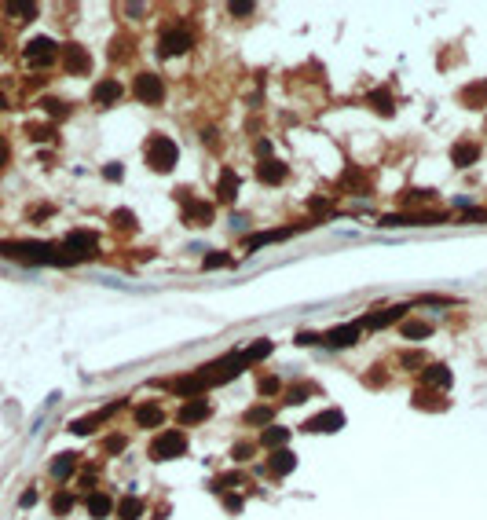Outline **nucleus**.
Instances as JSON below:
<instances>
[{
  "mask_svg": "<svg viewBox=\"0 0 487 520\" xmlns=\"http://www.w3.org/2000/svg\"><path fill=\"white\" fill-rule=\"evenodd\" d=\"M0 257L23 260V264H55V268L81 264L66 246H51V242H0Z\"/></svg>",
  "mask_w": 487,
  "mask_h": 520,
  "instance_id": "1",
  "label": "nucleus"
},
{
  "mask_svg": "<svg viewBox=\"0 0 487 520\" xmlns=\"http://www.w3.org/2000/svg\"><path fill=\"white\" fill-rule=\"evenodd\" d=\"M242 370H246V359H242V352H227V356L213 359V363H205L198 374H202L205 388H213V385H227V381H235Z\"/></svg>",
  "mask_w": 487,
  "mask_h": 520,
  "instance_id": "2",
  "label": "nucleus"
},
{
  "mask_svg": "<svg viewBox=\"0 0 487 520\" xmlns=\"http://www.w3.org/2000/svg\"><path fill=\"white\" fill-rule=\"evenodd\" d=\"M179 162V147L168 140V136L154 132L151 140H147V165L154 169V173H173Z\"/></svg>",
  "mask_w": 487,
  "mask_h": 520,
  "instance_id": "3",
  "label": "nucleus"
},
{
  "mask_svg": "<svg viewBox=\"0 0 487 520\" xmlns=\"http://www.w3.org/2000/svg\"><path fill=\"white\" fill-rule=\"evenodd\" d=\"M187 454V432L184 429H165L151 440V458L154 462H173Z\"/></svg>",
  "mask_w": 487,
  "mask_h": 520,
  "instance_id": "4",
  "label": "nucleus"
},
{
  "mask_svg": "<svg viewBox=\"0 0 487 520\" xmlns=\"http://www.w3.org/2000/svg\"><path fill=\"white\" fill-rule=\"evenodd\" d=\"M62 55V48L55 45L51 37H34L29 45L23 48V59H26V66H34V70H45V66H51Z\"/></svg>",
  "mask_w": 487,
  "mask_h": 520,
  "instance_id": "5",
  "label": "nucleus"
},
{
  "mask_svg": "<svg viewBox=\"0 0 487 520\" xmlns=\"http://www.w3.org/2000/svg\"><path fill=\"white\" fill-rule=\"evenodd\" d=\"M179 201H184V224L187 227H209L216 216V209L202 198H190L187 190H179Z\"/></svg>",
  "mask_w": 487,
  "mask_h": 520,
  "instance_id": "6",
  "label": "nucleus"
},
{
  "mask_svg": "<svg viewBox=\"0 0 487 520\" xmlns=\"http://www.w3.org/2000/svg\"><path fill=\"white\" fill-rule=\"evenodd\" d=\"M132 95H136L140 103H147V107H158V103L165 99V81L158 77V73H136Z\"/></svg>",
  "mask_w": 487,
  "mask_h": 520,
  "instance_id": "7",
  "label": "nucleus"
},
{
  "mask_svg": "<svg viewBox=\"0 0 487 520\" xmlns=\"http://www.w3.org/2000/svg\"><path fill=\"white\" fill-rule=\"evenodd\" d=\"M187 48H195V34H190L187 26H168L162 40H158V55H184Z\"/></svg>",
  "mask_w": 487,
  "mask_h": 520,
  "instance_id": "8",
  "label": "nucleus"
},
{
  "mask_svg": "<svg viewBox=\"0 0 487 520\" xmlns=\"http://www.w3.org/2000/svg\"><path fill=\"white\" fill-rule=\"evenodd\" d=\"M407 312H410L407 304H388V308L370 312V315H363V319H355V323H359V330H385V326H392V323H403Z\"/></svg>",
  "mask_w": 487,
  "mask_h": 520,
  "instance_id": "9",
  "label": "nucleus"
},
{
  "mask_svg": "<svg viewBox=\"0 0 487 520\" xmlns=\"http://www.w3.org/2000/svg\"><path fill=\"white\" fill-rule=\"evenodd\" d=\"M447 213H429V209H421V213H392V216H381V227H421V224H443Z\"/></svg>",
  "mask_w": 487,
  "mask_h": 520,
  "instance_id": "10",
  "label": "nucleus"
},
{
  "mask_svg": "<svg viewBox=\"0 0 487 520\" xmlns=\"http://www.w3.org/2000/svg\"><path fill=\"white\" fill-rule=\"evenodd\" d=\"M62 246H66V249H70L77 260H92L95 253H99V238H95L92 231H70Z\"/></svg>",
  "mask_w": 487,
  "mask_h": 520,
  "instance_id": "11",
  "label": "nucleus"
},
{
  "mask_svg": "<svg viewBox=\"0 0 487 520\" xmlns=\"http://www.w3.org/2000/svg\"><path fill=\"white\" fill-rule=\"evenodd\" d=\"M337 429H345V410H337V407L319 410L304 421V432H337Z\"/></svg>",
  "mask_w": 487,
  "mask_h": 520,
  "instance_id": "12",
  "label": "nucleus"
},
{
  "mask_svg": "<svg viewBox=\"0 0 487 520\" xmlns=\"http://www.w3.org/2000/svg\"><path fill=\"white\" fill-rule=\"evenodd\" d=\"M118 407H121V403H110V407L95 410V414H88V418H73V421H70V432H73V436H88V432H95L103 421H110Z\"/></svg>",
  "mask_w": 487,
  "mask_h": 520,
  "instance_id": "13",
  "label": "nucleus"
},
{
  "mask_svg": "<svg viewBox=\"0 0 487 520\" xmlns=\"http://www.w3.org/2000/svg\"><path fill=\"white\" fill-rule=\"evenodd\" d=\"M62 66H66V73H92V55L84 51L81 45H62Z\"/></svg>",
  "mask_w": 487,
  "mask_h": 520,
  "instance_id": "14",
  "label": "nucleus"
},
{
  "mask_svg": "<svg viewBox=\"0 0 487 520\" xmlns=\"http://www.w3.org/2000/svg\"><path fill=\"white\" fill-rule=\"evenodd\" d=\"M359 323H345V326H334L330 334H323V345H330V348H352L359 345Z\"/></svg>",
  "mask_w": 487,
  "mask_h": 520,
  "instance_id": "15",
  "label": "nucleus"
},
{
  "mask_svg": "<svg viewBox=\"0 0 487 520\" xmlns=\"http://www.w3.org/2000/svg\"><path fill=\"white\" fill-rule=\"evenodd\" d=\"M136 425L140 429H158V425H165V407L162 403H154V399H147L136 407Z\"/></svg>",
  "mask_w": 487,
  "mask_h": 520,
  "instance_id": "16",
  "label": "nucleus"
},
{
  "mask_svg": "<svg viewBox=\"0 0 487 520\" xmlns=\"http://www.w3.org/2000/svg\"><path fill=\"white\" fill-rule=\"evenodd\" d=\"M286 176H290V169H286L279 158H264V162L257 165V179H260V184H268V187H279Z\"/></svg>",
  "mask_w": 487,
  "mask_h": 520,
  "instance_id": "17",
  "label": "nucleus"
},
{
  "mask_svg": "<svg viewBox=\"0 0 487 520\" xmlns=\"http://www.w3.org/2000/svg\"><path fill=\"white\" fill-rule=\"evenodd\" d=\"M168 388L179 392V396H187V399H198V396L205 392V381H202V374H198V370H190V374L168 381Z\"/></svg>",
  "mask_w": 487,
  "mask_h": 520,
  "instance_id": "18",
  "label": "nucleus"
},
{
  "mask_svg": "<svg viewBox=\"0 0 487 520\" xmlns=\"http://www.w3.org/2000/svg\"><path fill=\"white\" fill-rule=\"evenodd\" d=\"M235 198H238V173L235 169H224L216 179V201L220 206H235Z\"/></svg>",
  "mask_w": 487,
  "mask_h": 520,
  "instance_id": "19",
  "label": "nucleus"
},
{
  "mask_svg": "<svg viewBox=\"0 0 487 520\" xmlns=\"http://www.w3.org/2000/svg\"><path fill=\"white\" fill-rule=\"evenodd\" d=\"M451 162L454 169H469L480 162V143H473V140H462V143H454L451 147Z\"/></svg>",
  "mask_w": 487,
  "mask_h": 520,
  "instance_id": "20",
  "label": "nucleus"
},
{
  "mask_svg": "<svg viewBox=\"0 0 487 520\" xmlns=\"http://www.w3.org/2000/svg\"><path fill=\"white\" fill-rule=\"evenodd\" d=\"M176 418H179V425H198V421L209 418V403H205L202 396H198V399H187L184 407H179Z\"/></svg>",
  "mask_w": 487,
  "mask_h": 520,
  "instance_id": "21",
  "label": "nucleus"
},
{
  "mask_svg": "<svg viewBox=\"0 0 487 520\" xmlns=\"http://www.w3.org/2000/svg\"><path fill=\"white\" fill-rule=\"evenodd\" d=\"M458 99H462V107H469V110H480V107H487V77H484V81L465 84V88L458 92Z\"/></svg>",
  "mask_w": 487,
  "mask_h": 520,
  "instance_id": "22",
  "label": "nucleus"
},
{
  "mask_svg": "<svg viewBox=\"0 0 487 520\" xmlns=\"http://www.w3.org/2000/svg\"><path fill=\"white\" fill-rule=\"evenodd\" d=\"M451 385V370L443 367V363H429L425 370H421V388H447Z\"/></svg>",
  "mask_w": 487,
  "mask_h": 520,
  "instance_id": "23",
  "label": "nucleus"
},
{
  "mask_svg": "<svg viewBox=\"0 0 487 520\" xmlns=\"http://www.w3.org/2000/svg\"><path fill=\"white\" fill-rule=\"evenodd\" d=\"M293 231H301V227H279V231H260V235H249L246 242H242V249H260V246H271V242H282V238H290Z\"/></svg>",
  "mask_w": 487,
  "mask_h": 520,
  "instance_id": "24",
  "label": "nucleus"
},
{
  "mask_svg": "<svg viewBox=\"0 0 487 520\" xmlns=\"http://www.w3.org/2000/svg\"><path fill=\"white\" fill-rule=\"evenodd\" d=\"M121 99V84L114 81V77H107V81H99L92 88V103L95 107H110V103H118Z\"/></svg>",
  "mask_w": 487,
  "mask_h": 520,
  "instance_id": "25",
  "label": "nucleus"
},
{
  "mask_svg": "<svg viewBox=\"0 0 487 520\" xmlns=\"http://www.w3.org/2000/svg\"><path fill=\"white\" fill-rule=\"evenodd\" d=\"M268 469L275 476H286V473H293L297 469V454H293L290 447H279V451H271V458H268Z\"/></svg>",
  "mask_w": 487,
  "mask_h": 520,
  "instance_id": "26",
  "label": "nucleus"
},
{
  "mask_svg": "<svg viewBox=\"0 0 487 520\" xmlns=\"http://www.w3.org/2000/svg\"><path fill=\"white\" fill-rule=\"evenodd\" d=\"M84 506H88V513H92L95 520H107V517L114 513V509H118V502H114V498H110L107 491H92Z\"/></svg>",
  "mask_w": 487,
  "mask_h": 520,
  "instance_id": "27",
  "label": "nucleus"
},
{
  "mask_svg": "<svg viewBox=\"0 0 487 520\" xmlns=\"http://www.w3.org/2000/svg\"><path fill=\"white\" fill-rule=\"evenodd\" d=\"M77 458H81V454H73V451H66V454H59V458L55 462H51V480H70V473L73 469H77Z\"/></svg>",
  "mask_w": 487,
  "mask_h": 520,
  "instance_id": "28",
  "label": "nucleus"
},
{
  "mask_svg": "<svg viewBox=\"0 0 487 520\" xmlns=\"http://www.w3.org/2000/svg\"><path fill=\"white\" fill-rule=\"evenodd\" d=\"M399 334L407 341H421V337H432V323L429 319H403L399 323Z\"/></svg>",
  "mask_w": 487,
  "mask_h": 520,
  "instance_id": "29",
  "label": "nucleus"
},
{
  "mask_svg": "<svg viewBox=\"0 0 487 520\" xmlns=\"http://www.w3.org/2000/svg\"><path fill=\"white\" fill-rule=\"evenodd\" d=\"M414 407L418 410H447V399H443L440 392H432V388H418L414 392Z\"/></svg>",
  "mask_w": 487,
  "mask_h": 520,
  "instance_id": "30",
  "label": "nucleus"
},
{
  "mask_svg": "<svg viewBox=\"0 0 487 520\" xmlns=\"http://www.w3.org/2000/svg\"><path fill=\"white\" fill-rule=\"evenodd\" d=\"M271 341H268V337H257V341H253V345H246V348H242V359H246V367L249 363H260V359H268L271 356Z\"/></svg>",
  "mask_w": 487,
  "mask_h": 520,
  "instance_id": "31",
  "label": "nucleus"
},
{
  "mask_svg": "<svg viewBox=\"0 0 487 520\" xmlns=\"http://www.w3.org/2000/svg\"><path fill=\"white\" fill-rule=\"evenodd\" d=\"M315 392H319V385H312V381H297V385L286 388V403H290V407H297V403L312 399Z\"/></svg>",
  "mask_w": 487,
  "mask_h": 520,
  "instance_id": "32",
  "label": "nucleus"
},
{
  "mask_svg": "<svg viewBox=\"0 0 487 520\" xmlns=\"http://www.w3.org/2000/svg\"><path fill=\"white\" fill-rule=\"evenodd\" d=\"M260 443H264V447H271V451H279V447H286V443H290V429L268 425V429L260 432Z\"/></svg>",
  "mask_w": 487,
  "mask_h": 520,
  "instance_id": "33",
  "label": "nucleus"
},
{
  "mask_svg": "<svg viewBox=\"0 0 487 520\" xmlns=\"http://www.w3.org/2000/svg\"><path fill=\"white\" fill-rule=\"evenodd\" d=\"M275 410L268 407V403H260V407H249L246 414H242V421H246V425H264V429H268V425H275Z\"/></svg>",
  "mask_w": 487,
  "mask_h": 520,
  "instance_id": "34",
  "label": "nucleus"
},
{
  "mask_svg": "<svg viewBox=\"0 0 487 520\" xmlns=\"http://www.w3.org/2000/svg\"><path fill=\"white\" fill-rule=\"evenodd\" d=\"M121 520H140L143 517V498H136V495H129V498H121L118 502V509H114Z\"/></svg>",
  "mask_w": 487,
  "mask_h": 520,
  "instance_id": "35",
  "label": "nucleus"
},
{
  "mask_svg": "<svg viewBox=\"0 0 487 520\" xmlns=\"http://www.w3.org/2000/svg\"><path fill=\"white\" fill-rule=\"evenodd\" d=\"M370 107H374L377 114H381V118H388V114H392V92H388V88H377L374 95H370Z\"/></svg>",
  "mask_w": 487,
  "mask_h": 520,
  "instance_id": "36",
  "label": "nucleus"
},
{
  "mask_svg": "<svg viewBox=\"0 0 487 520\" xmlns=\"http://www.w3.org/2000/svg\"><path fill=\"white\" fill-rule=\"evenodd\" d=\"M432 198H436V190H421V187L403 190V206H429Z\"/></svg>",
  "mask_w": 487,
  "mask_h": 520,
  "instance_id": "37",
  "label": "nucleus"
},
{
  "mask_svg": "<svg viewBox=\"0 0 487 520\" xmlns=\"http://www.w3.org/2000/svg\"><path fill=\"white\" fill-rule=\"evenodd\" d=\"M399 367H403V370H425L429 356L425 352H403V356H399Z\"/></svg>",
  "mask_w": 487,
  "mask_h": 520,
  "instance_id": "38",
  "label": "nucleus"
},
{
  "mask_svg": "<svg viewBox=\"0 0 487 520\" xmlns=\"http://www.w3.org/2000/svg\"><path fill=\"white\" fill-rule=\"evenodd\" d=\"M8 15H15L18 23H29V18H37V4H4Z\"/></svg>",
  "mask_w": 487,
  "mask_h": 520,
  "instance_id": "39",
  "label": "nucleus"
},
{
  "mask_svg": "<svg viewBox=\"0 0 487 520\" xmlns=\"http://www.w3.org/2000/svg\"><path fill=\"white\" fill-rule=\"evenodd\" d=\"M70 509H73V491H59L55 498H51V513L55 517H66Z\"/></svg>",
  "mask_w": 487,
  "mask_h": 520,
  "instance_id": "40",
  "label": "nucleus"
},
{
  "mask_svg": "<svg viewBox=\"0 0 487 520\" xmlns=\"http://www.w3.org/2000/svg\"><path fill=\"white\" fill-rule=\"evenodd\" d=\"M40 107H45V114H51V118H66V114H70L66 103H62V99H51V95H48V99H40Z\"/></svg>",
  "mask_w": 487,
  "mask_h": 520,
  "instance_id": "41",
  "label": "nucleus"
},
{
  "mask_svg": "<svg viewBox=\"0 0 487 520\" xmlns=\"http://www.w3.org/2000/svg\"><path fill=\"white\" fill-rule=\"evenodd\" d=\"M114 227L118 231H129V227H136V216H132V209H114Z\"/></svg>",
  "mask_w": 487,
  "mask_h": 520,
  "instance_id": "42",
  "label": "nucleus"
},
{
  "mask_svg": "<svg viewBox=\"0 0 487 520\" xmlns=\"http://www.w3.org/2000/svg\"><path fill=\"white\" fill-rule=\"evenodd\" d=\"M29 140H37V143H45V140H55V129L51 125H29Z\"/></svg>",
  "mask_w": 487,
  "mask_h": 520,
  "instance_id": "43",
  "label": "nucleus"
},
{
  "mask_svg": "<svg viewBox=\"0 0 487 520\" xmlns=\"http://www.w3.org/2000/svg\"><path fill=\"white\" fill-rule=\"evenodd\" d=\"M227 264H231L227 253H209V257L202 260V268H205V271H216V268H227Z\"/></svg>",
  "mask_w": 487,
  "mask_h": 520,
  "instance_id": "44",
  "label": "nucleus"
},
{
  "mask_svg": "<svg viewBox=\"0 0 487 520\" xmlns=\"http://www.w3.org/2000/svg\"><path fill=\"white\" fill-rule=\"evenodd\" d=\"M125 443H129L125 436H110V440H103V454H121V451H125Z\"/></svg>",
  "mask_w": 487,
  "mask_h": 520,
  "instance_id": "45",
  "label": "nucleus"
},
{
  "mask_svg": "<svg viewBox=\"0 0 487 520\" xmlns=\"http://www.w3.org/2000/svg\"><path fill=\"white\" fill-rule=\"evenodd\" d=\"M275 392H282V381L279 377H260V396H275Z\"/></svg>",
  "mask_w": 487,
  "mask_h": 520,
  "instance_id": "46",
  "label": "nucleus"
},
{
  "mask_svg": "<svg viewBox=\"0 0 487 520\" xmlns=\"http://www.w3.org/2000/svg\"><path fill=\"white\" fill-rule=\"evenodd\" d=\"M253 12H257L253 0H235V4H231V15H253Z\"/></svg>",
  "mask_w": 487,
  "mask_h": 520,
  "instance_id": "47",
  "label": "nucleus"
},
{
  "mask_svg": "<svg viewBox=\"0 0 487 520\" xmlns=\"http://www.w3.org/2000/svg\"><path fill=\"white\" fill-rule=\"evenodd\" d=\"M297 345H304V348H308V345H323V334H308V330H301V334H297Z\"/></svg>",
  "mask_w": 487,
  "mask_h": 520,
  "instance_id": "48",
  "label": "nucleus"
},
{
  "mask_svg": "<svg viewBox=\"0 0 487 520\" xmlns=\"http://www.w3.org/2000/svg\"><path fill=\"white\" fill-rule=\"evenodd\" d=\"M235 462H249V454H253V443H235Z\"/></svg>",
  "mask_w": 487,
  "mask_h": 520,
  "instance_id": "49",
  "label": "nucleus"
},
{
  "mask_svg": "<svg viewBox=\"0 0 487 520\" xmlns=\"http://www.w3.org/2000/svg\"><path fill=\"white\" fill-rule=\"evenodd\" d=\"M363 173H359V169H348V173H345V184H352V187H359V184H363Z\"/></svg>",
  "mask_w": 487,
  "mask_h": 520,
  "instance_id": "50",
  "label": "nucleus"
},
{
  "mask_svg": "<svg viewBox=\"0 0 487 520\" xmlns=\"http://www.w3.org/2000/svg\"><path fill=\"white\" fill-rule=\"evenodd\" d=\"M103 176H107V179H114V184H118V179H121V165H118V162H110L107 169H103Z\"/></svg>",
  "mask_w": 487,
  "mask_h": 520,
  "instance_id": "51",
  "label": "nucleus"
},
{
  "mask_svg": "<svg viewBox=\"0 0 487 520\" xmlns=\"http://www.w3.org/2000/svg\"><path fill=\"white\" fill-rule=\"evenodd\" d=\"M8 158H12V147H8V140H4V136H0V169L8 165Z\"/></svg>",
  "mask_w": 487,
  "mask_h": 520,
  "instance_id": "52",
  "label": "nucleus"
},
{
  "mask_svg": "<svg viewBox=\"0 0 487 520\" xmlns=\"http://www.w3.org/2000/svg\"><path fill=\"white\" fill-rule=\"evenodd\" d=\"M224 502H227V509H242V498H238V495H224Z\"/></svg>",
  "mask_w": 487,
  "mask_h": 520,
  "instance_id": "53",
  "label": "nucleus"
},
{
  "mask_svg": "<svg viewBox=\"0 0 487 520\" xmlns=\"http://www.w3.org/2000/svg\"><path fill=\"white\" fill-rule=\"evenodd\" d=\"M257 154H260V158H268V154H271V143H268V140H260V143H257Z\"/></svg>",
  "mask_w": 487,
  "mask_h": 520,
  "instance_id": "54",
  "label": "nucleus"
}]
</instances>
